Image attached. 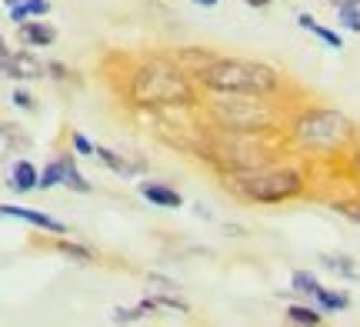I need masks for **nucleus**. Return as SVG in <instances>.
<instances>
[{
	"label": "nucleus",
	"instance_id": "nucleus-1",
	"mask_svg": "<svg viewBox=\"0 0 360 327\" xmlns=\"http://www.w3.org/2000/svg\"><path fill=\"white\" fill-rule=\"evenodd\" d=\"M197 91L200 87H197L193 74H187L170 53H157V57H143L141 64L130 70L124 97L137 110L170 114V110L197 107Z\"/></svg>",
	"mask_w": 360,
	"mask_h": 327
},
{
	"label": "nucleus",
	"instance_id": "nucleus-2",
	"mask_svg": "<svg viewBox=\"0 0 360 327\" xmlns=\"http://www.w3.org/2000/svg\"><path fill=\"white\" fill-rule=\"evenodd\" d=\"M197 87L207 94H250V97H274L283 87L277 67L247 60V57H217L197 70Z\"/></svg>",
	"mask_w": 360,
	"mask_h": 327
},
{
	"label": "nucleus",
	"instance_id": "nucleus-3",
	"mask_svg": "<svg viewBox=\"0 0 360 327\" xmlns=\"http://www.w3.org/2000/svg\"><path fill=\"white\" fill-rule=\"evenodd\" d=\"M224 184L227 191L237 194L240 200H250V204H264V207H274V204H287L307 191V174L300 167H290V164H260V167H247V170H233V174H224Z\"/></svg>",
	"mask_w": 360,
	"mask_h": 327
},
{
	"label": "nucleus",
	"instance_id": "nucleus-4",
	"mask_svg": "<svg viewBox=\"0 0 360 327\" xmlns=\"http://www.w3.org/2000/svg\"><path fill=\"white\" fill-rule=\"evenodd\" d=\"M354 120L334 107H304L290 120V144L310 158H334L344 154L354 141Z\"/></svg>",
	"mask_w": 360,
	"mask_h": 327
},
{
	"label": "nucleus",
	"instance_id": "nucleus-5",
	"mask_svg": "<svg viewBox=\"0 0 360 327\" xmlns=\"http://www.w3.org/2000/svg\"><path fill=\"white\" fill-rule=\"evenodd\" d=\"M227 101H217L210 107V117L224 131L240 134H270L277 127V114L267 97H250V94H224Z\"/></svg>",
	"mask_w": 360,
	"mask_h": 327
},
{
	"label": "nucleus",
	"instance_id": "nucleus-6",
	"mask_svg": "<svg viewBox=\"0 0 360 327\" xmlns=\"http://www.w3.org/2000/svg\"><path fill=\"white\" fill-rule=\"evenodd\" d=\"M47 67L37 57H30L27 51H0V74L11 80H37L44 77Z\"/></svg>",
	"mask_w": 360,
	"mask_h": 327
},
{
	"label": "nucleus",
	"instance_id": "nucleus-7",
	"mask_svg": "<svg viewBox=\"0 0 360 327\" xmlns=\"http://www.w3.org/2000/svg\"><path fill=\"white\" fill-rule=\"evenodd\" d=\"M0 217H13V221H24L37 231H51V234H67V224L44 214V210H34V207H17V204H0Z\"/></svg>",
	"mask_w": 360,
	"mask_h": 327
},
{
	"label": "nucleus",
	"instance_id": "nucleus-8",
	"mask_svg": "<svg viewBox=\"0 0 360 327\" xmlns=\"http://www.w3.org/2000/svg\"><path fill=\"white\" fill-rule=\"evenodd\" d=\"M141 197L143 200H150L154 207H167V210H177L184 207V197H180V191H174L170 184L164 181H141Z\"/></svg>",
	"mask_w": 360,
	"mask_h": 327
},
{
	"label": "nucleus",
	"instance_id": "nucleus-9",
	"mask_svg": "<svg viewBox=\"0 0 360 327\" xmlns=\"http://www.w3.org/2000/svg\"><path fill=\"white\" fill-rule=\"evenodd\" d=\"M17 34H20L27 47H51L57 40V30L51 24H44V20H24V24H17Z\"/></svg>",
	"mask_w": 360,
	"mask_h": 327
},
{
	"label": "nucleus",
	"instance_id": "nucleus-10",
	"mask_svg": "<svg viewBox=\"0 0 360 327\" xmlns=\"http://www.w3.org/2000/svg\"><path fill=\"white\" fill-rule=\"evenodd\" d=\"M37 181H40V170L30 164V160H17L11 167V181L7 187L17 191V194H27V191H37Z\"/></svg>",
	"mask_w": 360,
	"mask_h": 327
},
{
	"label": "nucleus",
	"instance_id": "nucleus-11",
	"mask_svg": "<svg viewBox=\"0 0 360 327\" xmlns=\"http://www.w3.org/2000/svg\"><path fill=\"white\" fill-rule=\"evenodd\" d=\"M60 164H64V187L77 191V194H90V191H94V184H90L87 177L80 174L74 154H60Z\"/></svg>",
	"mask_w": 360,
	"mask_h": 327
},
{
	"label": "nucleus",
	"instance_id": "nucleus-12",
	"mask_svg": "<svg viewBox=\"0 0 360 327\" xmlns=\"http://www.w3.org/2000/svg\"><path fill=\"white\" fill-rule=\"evenodd\" d=\"M170 57H174V60L187 70V74H193V77H197V70H200L207 60H214V53L204 51V47H184L180 53H170Z\"/></svg>",
	"mask_w": 360,
	"mask_h": 327
},
{
	"label": "nucleus",
	"instance_id": "nucleus-13",
	"mask_svg": "<svg viewBox=\"0 0 360 327\" xmlns=\"http://www.w3.org/2000/svg\"><path fill=\"white\" fill-rule=\"evenodd\" d=\"M314 304L321 307L323 314H337V311H347V307H350V297H347V294H340V290L317 288V294H314Z\"/></svg>",
	"mask_w": 360,
	"mask_h": 327
},
{
	"label": "nucleus",
	"instance_id": "nucleus-14",
	"mask_svg": "<svg viewBox=\"0 0 360 327\" xmlns=\"http://www.w3.org/2000/svg\"><path fill=\"white\" fill-rule=\"evenodd\" d=\"M297 24L304 27V30H310L314 37H321L323 44H327V47H334V51H340V47H344V40H340V34H337V30H330V27L317 24V20H314L310 13H300V17H297Z\"/></svg>",
	"mask_w": 360,
	"mask_h": 327
},
{
	"label": "nucleus",
	"instance_id": "nucleus-15",
	"mask_svg": "<svg viewBox=\"0 0 360 327\" xmlns=\"http://www.w3.org/2000/svg\"><path fill=\"white\" fill-rule=\"evenodd\" d=\"M287 321L300 327H317L323 324V311L321 307H307V304H290L287 307Z\"/></svg>",
	"mask_w": 360,
	"mask_h": 327
},
{
	"label": "nucleus",
	"instance_id": "nucleus-16",
	"mask_svg": "<svg viewBox=\"0 0 360 327\" xmlns=\"http://www.w3.org/2000/svg\"><path fill=\"white\" fill-rule=\"evenodd\" d=\"M337 17H340V27L350 30V34H360V0H344V4H334Z\"/></svg>",
	"mask_w": 360,
	"mask_h": 327
},
{
	"label": "nucleus",
	"instance_id": "nucleus-17",
	"mask_svg": "<svg viewBox=\"0 0 360 327\" xmlns=\"http://www.w3.org/2000/svg\"><path fill=\"white\" fill-rule=\"evenodd\" d=\"M290 288H294L300 297H310V301H314V294H317V288H321V281L310 274V271H294V277H290Z\"/></svg>",
	"mask_w": 360,
	"mask_h": 327
},
{
	"label": "nucleus",
	"instance_id": "nucleus-18",
	"mask_svg": "<svg viewBox=\"0 0 360 327\" xmlns=\"http://www.w3.org/2000/svg\"><path fill=\"white\" fill-rule=\"evenodd\" d=\"M60 184H64V164H60V158H57V160H51L47 167L40 170L37 187L40 191H51V187H60Z\"/></svg>",
	"mask_w": 360,
	"mask_h": 327
},
{
	"label": "nucleus",
	"instance_id": "nucleus-19",
	"mask_svg": "<svg viewBox=\"0 0 360 327\" xmlns=\"http://www.w3.org/2000/svg\"><path fill=\"white\" fill-rule=\"evenodd\" d=\"M57 250L64 254V257H74L77 264H94V250L90 248H84V244H74V241H57Z\"/></svg>",
	"mask_w": 360,
	"mask_h": 327
},
{
	"label": "nucleus",
	"instance_id": "nucleus-20",
	"mask_svg": "<svg viewBox=\"0 0 360 327\" xmlns=\"http://www.w3.org/2000/svg\"><path fill=\"white\" fill-rule=\"evenodd\" d=\"M321 264L327 271H334L340 277H354V257H344V254H323Z\"/></svg>",
	"mask_w": 360,
	"mask_h": 327
},
{
	"label": "nucleus",
	"instance_id": "nucleus-21",
	"mask_svg": "<svg viewBox=\"0 0 360 327\" xmlns=\"http://www.w3.org/2000/svg\"><path fill=\"white\" fill-rule=\"evenodd\" d=\"M4 4H7V7L20 4L27 17H47V13H51V0H4Z\"/></svg>",
	"mask_w": 360,
	"mask_h": 327
},
{
	"label": "nucleus",
	"instance_id": "nucleus-22",
	"mask_svg": "<svg viewBox=\"0 0 360 327\" xmlns=\"http://www.w3.org/2000/svg\"><path fill=\"white\" fill-rule=\"evenodd\" d=\"M330 207H334L340 217H347V221L360 224V197H350V200H334Z\"/></svg>",
	"mask_w": 360,
	"mask_h": 327
},
{
	"label": "nucleus",
	"instance_id": "nucleus-23",
	"mask_svg": "<svg viewBox=\"0 0 360 327\" xmlns=\"http://www.w3.org/2000/svg\"><path fill=\"white\" fill-rule=\"evenodd\" d=\"M70 147H74V154H80V158H94V154H97V144L90 141L87 134H80V131L70 134Z\"/></svg>",
	"mask_w": 360,
	"mask_h": 327
},
{
	"label": "nucleus",
	"instance_id": "nucleus-24",
	"mask_svg": "<svg viewBox=\"0 0 360 327\" xmlns=\"http://www.w3.org/2000/svg\"><path fill=\"white\" fill-rule=\"evenodd\" d=\"M13 104L17 107H24V110H34V97H30V94L27 91H20V87H17V91H13V97H11Z\"/></svg>",
	"mask_w": 360,
	"mask_h": 327
},
{
	"label": "nucleus",
	"instance_id": "nucleus-25",
	"mask_svg": "<svg viewBox=\"0 0 360 327\" xmlns=\"http://www.w3.org/2000/svg\"><path fill=\"white\" fill-rule=\"evenodd\" d=\"M47 74H51L53 80H67V77H70V70H67L64 64H57V60H51V64H47Z\"/></svg>",
	"mask_w": 360,
	"mask_h": 327
},
{
	"label": "nucleus",
	"instance_id": "nucleus-26",
	"mask_svg": "<svg viewBox=\"0 0 360 327\" xmlns=\"http://www.w3.org/2000/svg\"><path fill=\"white\" fill-rule=\"evenodd\" d=\"M350 170H354V174H357V177H360V144L357 147H354V150H350Z\"/></svg>",
	"mask_w": 360,
	"mask_h": 327
},
{
	"label": "nucleus",
	"instance_id": "nucleus-27",
	"mask_svg": "<svg viewBox=\"0 0 360 327\" xmlns=\"http://www.w3.org/2000/svg\"><path fill=\"white\" fill-rule=\"evenodd\" d=\"M244 4H247V7H257V11H260V7H270V0H244Z\"/></svg>",
	"mask_w": 360,
	"mask_h": 327
},
{
	"label": "nucleus",
	"instance_id": "nucleus-28",
	"mask_svg": "<svg viewBox=\"0 0 360 327\" xmlns=\"http://www.w3.org/2000/svg\"><path fill=\"white\" fill-rule=\"evenodd\" d=\"M191 4H197V7H217L220 0H191Z\"/></svg>",
	"mask_w": 360,
	"mask_h": 327
},
{
	"label": "nucleus",
	"instance_id": "nucleus-29",
	"mask_svg": "<svg viewBox=\"0 0 360 327\" xmlns=\"http://www.w3.org/2000/svg\"><path fill=\"white\" fill-rule=\"evenodd\" d=\"M0 51H7V44H4V37H0Z\"/></svg>",
	"mask_w": 360,
	"mask_h": 327
}]
</instances>
